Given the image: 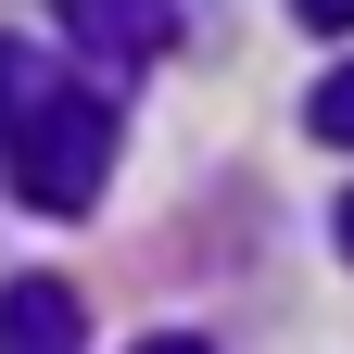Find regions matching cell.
<instances>
[{"label": "cell", "instance_id": "cell-1", "mask_svg": "<svg viewBox=\"0 0 354 354\" xmlns=\"http://www.w3.org/2000/svg\"><path fill=\"white\" fill-rule=\"evenodd\" d=\"M0 177L26 215H88L114 177V102L13 38H0Z\"/></svg>", "mask_w": 354, "mask_h": 354}, {"label": "cell", "instance_id": "cell-2", "mask_svg": "<svg viewBox=\"0 0 354 354\" xmlns=\"http://www.w3.org/2000/svg\"><path fill=\"white\" fill-rule=\"evenodd\" d=\"M64 13V38L88 64H114V76H140V64H165V38H177V0H51Z\"/></svg>", "mask_w": 354, "mask_h": 354}, {"label": "cell", "instance_id": "cell-3", "mask_svg": "<svg viewBox=\"0 0 354 354\" xmlns=\"http://www.w3.org/2000/svg\"><path fill=\"white\" fill-rule=\"evenodd\" d=\"M88 342V304L64 279H13L0 291V354H76Z\"/></svg>", "mask_w": 354, "mask_h": 354}, {"label": "cell", "instance_id": "cell-4", "mask_svg": "<svg viewBox=\"0 0 354 354\" xmlns=\"http://www.w3.org/2000/svg\"><path fill=\"white\" fill-rule=\"evenodd\" d=\"M304 114H317V140H342V152H354V64H329V76H317V102H304Z\"/></svg>", "mask_w": 354, "mask_h": 354}, {"label": "cell", "instance_id": "cell-5", "mask_svg": "<svg viewBox=\"0 0 354 354\" xmlns=\"http://www.w3.org/2000/svg\"><path fill=\"white\" fill-rule=\"evenodd\" d=\"M291 26H317V38H354V0H291Z\"/></svg>", "mask_w": 354, "mask_h": 354}, {"label": "cell", "instance_id": "cell-6", "mask_svg": "<svg viewBox=\"0 0 354 354\" xmlns=\"http://www.w3.org/2000/svg\"><path fill=\"white\" fill-rule=\"evenodd\" d=\"M329 228H342V266H354V190H342V215H329Z\"/></svg>", "mask_w": 354, "mask_h": 354}, {"label": "cell", "instance_id": "cell-7", "mask_svg": "<svg viewBox=\"0 0 354 354\" xmlns=\"http://www.w3.org/2000/svg\"><path fill=\"white\" fill-rule=\"evenodd\" d=\"M140 354H215V342H177V329H165V342H140Z\"/></svg>", "mask_w": 354, "mask_h": 354}]
</instances>
